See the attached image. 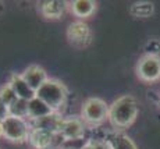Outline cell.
I'll return each mask as SVG.
<instances>
[{
    "mask_svg": "<svg viewBox=\"0 0 160 149\" xmlns=\"http://www.w3.org/2000/svg\"><path fill=\"white\" fill-rule=\"evenodd\" d=\"M138 102L132 95L117 98L109 106V121L116 128H128L137 120Z\"/></svg>",
    "mask_w": 160,
    "mask_h": 149,
    "instance_id": "obj_1",
    "label": "cell"
},
{
    "mask_svg": "<svg viewBox=\"0 0 160 149\" xmlns=\"http://www.w3.org/2000/svg\"><path fill=\"white\" fill-rule=\"evenodd\" d=\"M36 98L45 102L53 111H58L66 105L68 98V89L58 80L48 78V81L36 91Z\"/></svg>",
    "mask_w": 160,
    "mask_h": 149,
    "instance_id": "obj_2",
    "label": "cell"
},
{
    "mask_svg": "<svg viewBox=\"0 0 160 149\" xmlns=\"http://www.w3.org/2000/svg\"><path fill=\"white\" fill-rule=\"evenodd\" d=\"M81 119L88 126H100L109 119V105L100 98H89L81 109Z\"/></svg>",
    "mask_w": 160,
    "mask_h": 149,
    "instance_id": "obj_3",
    "label": "cell"
},
{
    "mask_svg": "<svg viewBox=\"0 0 160 149\" xmlns=\"http://www.w3.org/2000/svg\"><path fill=\"white\" fill-rule=\"evenodd\" d=\"M3 132H4V138L8 139L15 144H21V142L28 141V136L31 132V126L27 123L25 119L22 117H15L8 116L7 119L3 120Z\"/></svg>",
    "mask_w": 160,
    "mask_h": 149,
    "instance_id": "obj_4",
    "label": "cell"
},
{
    "mask_svg": "<svg viewBox=\"0 0 160 149\" xmlns=\"http://www.w3.org/2000/svg\"><path fill=\"white\" fill-rule=\"evenodd\" d=\"M137 75L141 81L153 84L160 80V56L145 54L137 63Z\"/></svg>",
    "mask_w": 160,
    "mask_h": 149,
    "instance_id": "obj_5",
    "label": "cell"
},
{
    "mask_svg": "<svg viewBox=\"0 0 160 149\" xmlns=\"http://www.w3.org/2000/svg\"><path fill=\"white\" fill-rule=\"evenodd\" d=\"M67 39L74 48L84 49L92 43V31L84 21H74L67 28Z\"/></svg>",
    "mask_w": 160,
    "mask_h": 149,
    "instance_id": "obj_6",
    "label": "cell"
},
{
    "mask_svg": "<svg viewBox=\"0 0 160 149\" xmlns=\"http://www.w3.org/2000/svg\"><path fill=\"white\" fill-rule=\"evenodd\" d=\"M63 138L66 141H75V139L84 138L85 134V123L82 119L78 117H71V119H64L58 130Z\"/></svg>",
    "mask_w": 160,
    "mask_h": 149,
    "instance_id": "obj_7",
    "label": "cell"
},
{
    "mask_svg": "<svg viewBox=\"0 0 160 149\" xmlns=\"http://www.w3.org/2000/svg\"><path fill=\"white\" fill-rule=\"evenodd\" d=\"M21 75H22V78L25 80L27 84H28L35 92L38 91L49 78L45 68L38 66V64H31V66H28Z\"/></svg>",
    "mask_w": 160,
    "mask_h": 149,
    "instance_id": "obj_8",
    "label": "cell"
},
{
    "mask_svg": "<svg viewBox=\"0 0 160 149\" xmlns=\"http://www.w3.org/2000/svg\"><path fill=\"white\" fill-rule=\"evenodd\" d=\"M7 84L13 88V91L15 92L18 99L29 102V100H32L33 98H36V92L27 84V81L22 78L21 74H11Z\"/></svg>",
    "mask_w": 160,
    "mask_h": 149,
    "instance_id": "obj_9",
    "label": "cell"
},
{
    "mask_svg": "<svg viewBox=\"0 0 160 149\" xmlns=\"http://www.w3.org/2000/svg\"><path fill=\"white\" fill-rule=\"evenodd\" d=\"M63 117L58 111H53V113L48 114L45 117H41L38 120H32V126L31 128H38V130H45V131L53 132L56 134L60 130V126L63 123Z\"/></svg>",
    "mask_w": 160,
    "mask_h": 149,
    "instance_id": "obj_10",
    "label": "cell"
},
{
    "mask_svg": "<svg viewBox=\"0 0 160 149\" xmlns=\"http://www.w3.org/2000/svg\"><path fill=\"white\" fill-rule=\"evenodd\" d=\"M67 6L68 4L64 0H46V2L39 3V10L45 18L57 20L66 13Z\"/></svg>",
    "mask_w": 160,
    "mask_h": 149,
    "instance_id": "obj_11",
    "label": "cell"
},
{
    "mask_svg": "<svg viewBox=\"0 0 160 149\" xmlns=\"http://www.w3.org/2000/svg\"><path fill=\"white\" fill-rule=\"evenodd\" d=\"M53 138H54L53 132L38 128H31L28 141L35 149H52Z\"/></svg>",
    "mask_w": 160,
    "mask_h": 149,
    "instance_id": "obj_12",
    "label": "cell"
},
{
    "mask_svg": "<svg viewBox=\"0 0 160 149\" xmlns=\"http://www.w3.org/2000/svg\"><path fill=\"white\" fill-rule=\"evenodd\" d=\"M96 10V3L92 0H75L71 3V11L78 18H88Z\"/></svg>",
    "mask_w": 160,
    "mask_h": 149,
    "instance_id": "obj_13",
    "label": "cell"
},
{
    "mask_svg": "<svg viewBox=\"0 0 160 149\" xmlns=\"http://www.w3.org/2000/svg\"><path fill=\"white\" fill-rule=\"evenodd\" d=\"M50 113H53V110L39 98H33L32 100L28 102V117L31 120H38Z\"/></svg>",
    "mask_w": 160,
    "mask_h": 149,
    "instance_id": "obj_14",
    "label": "cell"
},
{
    "mask_svg": "<svg viewBox=\"0 0 160 149\" xmlns=\"http://www.w3.org/2000/svg\"><path fill=\"white\" fill-rule=\"evenodd\" d=\"M107 142L110 145V149H138L135 142L130 136L121 134V132H116V134L110 135Z\"/></svg>",
    "mask_w": 160,
    "mask_h": 149,
    "instance_id": "obj_15",
    "label": "cell"
},
{
    "mask_svg": "<svg viewBox=\"0 0 160 149\" xmlns=\"http://www.w3.org/2000/svg\"><path fill=\"white\" fill-rule=\"evenodd\" d=\"M130 11L134 17L146 18V17H150V15L153 14L155 6H153V3H150V2H137V3H132Z\"/></svg>",
    "mask_w": 160,
    "mask_h": 149,
    "instance_id": "obj_16",
    "label": "cell"
},
{
    "mask_svg": "<svg viewBox=\"0 0 160 149\" xmlns=\"http://www.w3.org/2000/svg\"><path fill=\"white\" fill-rule=\"evenodd\" d=\"M8 114L15 117H28V102L22 100V99H17L14 103L8 106Z\"/></svg>",
    "mask_w": 160,
    "mask_h": 149,
    "instance_id": "obj_17",
    "label": "cell"
},
{
    "mask_svg": "<svg viewBox=\"0 0 160 149\" xmlns=\"http://www.w3.org/2000/svg\"><path fill=\"white\" fill-rule=\"evenodd\" d=\"M0 98H2V100L4 102V105L7 107L18 99L17 95H15V92L13 91V88H11L8 84H6V85H3L2 88H0Z\"/></svg>",
    "mask_w": 160,
    "mask_h": 149,
    "instance_id": "obj_18",
    "label": "cell"
},
{
    "mask_svg": "<svg viewBox=\"0 0 160 149\" xmlns=\"http://www.w3.org/2000/svg\"><path fill=\"white\" fill-rule=\"evenodd\" d=\"M159 53H160V41H158V39H150L146 43V54L159 56Z\"/></svg>",
    "mask_w": 160,
    "mask_h": 149,
    "instance_id": "obj_19",
    "label": "cell"
},
{
    "mask_svg": "<svg viewBox=\"0 0 160 149\" xmlns=\"http://www.w3.org/2000/svg\"><path fill=\"white\" fill-rule=\"evenodd\" d=\"M84 149H110V145L107 141H89Z\"/></svg>",
    "mask_w": 160,
    "mask_h": 149,
    "instance_id": "obj_20",
    "label": "cell"
},
{
    "mask_svg": "<svg viewBox=\"0 0 160 149\" xmlns=\"http://www.w3.org/2000/svg\"><path fill=\"white\" fill-rule=\"evenodd\" d=\"M10 116L8 114V107L4 105V102L2 100V98H0V121H3L4 119H7V117Z\"/></svg>",
    "mask_w": 160,
    "mask_h": 149,
    "instance_id": "obj_21",
    "label": "cell"
},
{
    "mask_svg": "<svg viewBox=\"0 0 160 149\" xmlns=\"http://www.w3.org/2000/svg\"><path fill=\"white\" fill-rule=\"evenodd\" d=\"M3 135H4V132H3V123L0 121V138H2Z\"/></svg>",
    "mask_w": 160,
    "mask_h": 149,
    "instance_id": "obj_22",
    "label": "cell"
},
{
    "mask_svg": "<svg viewBox=\"0 0 160 149\" xmlns=\"http://www.w3.org/2000/svg\"><path fill=\"white\" fill-rule=\"evenodd\" d=\"M4 10V6H3V2H0V13Z\"/></svg>",
    "mask_w": 160,
    "mask_h": 149,
    "instance_id": "obj_23",
    "label": "cell"
}]
</instances>
